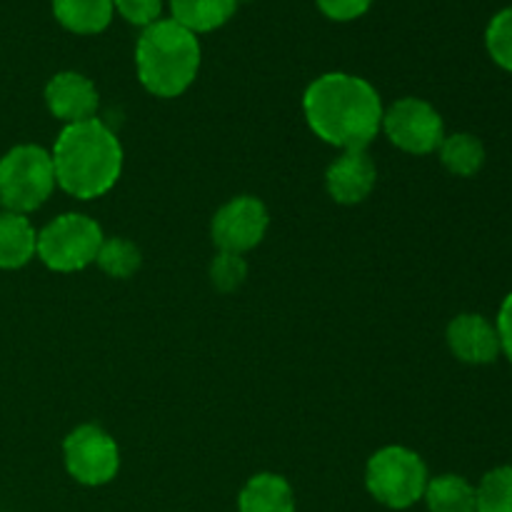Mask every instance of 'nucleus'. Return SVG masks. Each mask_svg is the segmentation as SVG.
Here are the masks:
<instances>
[{
  "mask_svg": "<svg viewBox=\"0 0 512 512\" xmlns=\"http://www.w3.org/2000/svg\"><path fill=\"white\" fill-rule=\"evenodd\" d=\"M305 120L325 143L343 150H365L383 128V100L365 78L325 73L303 95Z\"/></svg>",
  "mask_w": 512,
  "mask_h": 512,
  "instance_id": "1",
  "label": "nucleus"
},
{
  "mask_svg": "<svg viewBox=\"0 0 512 512\" xmlns=\"http://www.w3.org/2000/svg\"><path fill=\"white\" fill-rule=\"evenodd\" d=\"M50 155L55 183L80 200L108 193L123 170V145L98 118L65 125Z\"/></svg>",
  "mask_w": 512,
  "mask_h": 512,
  "instance_id": "2",
  "label": "nucleus"
},
{
  "mask_svg": "<svg viewBox=\"0 0 512 512\" xmlns=\"http://www.w3.org/2000/svg\"><path fill=\"white\" fill-rule=\"evenodd\" d=\"M135 68L148 93L178 98L193 85L200 70L198 35L173 18H160L143 28L135 45Z\"/></svg>",
  "mask_w": 512,
  "mask_h": 512,
  "instance_id": "3",
  "label": "nucleus"
},
{
  "mask_svg": "<svg viewBox=\"0 0 512 512\" xmlns=\"http://www.w3.org/2000/svg\"><path fill=\"white\" fill-rule=\"evenodd\" d=\"M53 188V155L40 145H15L0 158V203L10 213L38 210Z\"/></svg>",
  "mask_w": 512,
  "mask_h": 512,
  "instance_id": "4",
  "label": "nucleus"
},
{
  "mask_svg": "<svg viewBox=\"0 0 512 512\" xmlns=\"http://www.w3.org/2000/svg\"><path fill=\"white\" fill-rule=\"evenodd\" d=\"M428 480L423 458L400 445L378 450L368 460V470H365V485L370 495L393 510H405L423 500Z\"/></svg>",
  "mask_w": 512,
  "mask_h": 512,
  "instance_id": "5",
  "label": "nucleus"
},
{
  "mask_svg": "<svg viewBox=\"0 0 512 512\" xmlns=\"http://www.w3.org/2000/svg\"><path fill=\"white\" fill-rule=\"evenodd\" d=\"M103 240V230L93 218L65 213L40 230L35 255L55 273H75L95 263Z\"/></svg>",
  "mask_w": 512,
  "mask_h": 512,
  "instance_id": "6",
  "label": "nucleus"
},
{
  "mask_svg": "<svg viewBox=\"0 0 512 512\" xmlns=\"http://www.w3.org/2000/svg\"><path fill=\"white\" fill-rule=\"evenodd\" d=\"M383 130L390 143L413 155H428L440 148L445 123L438 110L420 98H400L383 113Z\"/></svg>",
  "mask_w": 512,
  "mask_h": 512,
  "instance_id": "7",
  "label": "nucleus"
},
{
  "mask_svg": "<svg viewBox=\"0 0 512 512\" xmlns=\"http://www.w3.org/2000/svg\"><path fill=\"white\" fill-rule=\"evenodd\" d=\"M65 468L78 483L105 485L118 475L120 450L115 440L98 425H80L63 443Z\"/></svg>",
  "mask_w": 512,
  "mask_h": 512,
  "instance_id": "8",
  "label": "nucleus"
},
{
  "mask_svg": "<svg viewBox=\"0 0 512 512\" xmlns=\"http://www.w3.org/2000/svg\"><path fill=\"white\" fill-rule=\"evenodd\" d=\"M268 210L253 195H240L225 203L213 218V243L223 253L243 255L260 245V240L268 233Z\"/></svg>",
  "mask_w": 512,
  "mask_h": 512,
  "instance_id": "9",
  "label": "nucleus"
},
{
  "mask_svg": "<svg viewBox=\"0 0 512 512\" xmlns=\"http://www.w3.org/2000/svg\"><path fill=\"white\" fill-rule=\"evenodd\" d=\"M448 345L460 363L490 365L500 358L498 328L478 313H463L448 325Z\"/></svg>",
  "mask_w": 512,
  "mask_h": 512,
  "instance_id": "10",
  "label": "nucleus"
},
{
  "mask_svg": "<svg viewBox=\"0 0 512 512\" xmlns=\"http://www.w3.org/2000/svg\"><path fill=\"white\" fill-rule=\"evenodd\" d=\"M45 103H48L50 113L63 123H83V120L95 118L98 90L83 73L63 70L45 85Z\"/></svg>",
  "mask_w": 512,
  "mask_h": 512,
  "instance_id": "11",
  "label": "nucleus"
},
{
  "mask_svg": "<svg viewBox=\"0 0 512 512\" xmlns=\"http://www.w3.org/2000/svg\"><path fill=\"white\" fill-rule=\"evenodd\" d=\"M378 170L365 150H345L325 173V185L335 203L355 205L363 203L375 188Z\"/></svg>",
  "mask_w": 512,
  "mask_h": 512,
  "instance_id": "12",
  "label": "nucleus"
},
{
  "mask_svg": "<svg viewBox=\"0 0 512 512\" xmlns=\"http://www.w3.org/2000/svg\"><path fill=\"white\" fill-rule=\"evenodd\" d=\"M38 250V233L25 215L0 213V268L15 270L33 260Z\"/></svg>",
  "mask_w": 512,
  "mask_h": 512,
  "instance_id": "13",
  "label": "nucleus"
},
{
  "mask_svg": "<svg viewBox=\"0 0 512 512\" xmlns=\"http://www.w3.org/2000/svg\"><path fill=\"white\" fill-rule=\"evenodd\" d=\"M240 512H295L293 488L275 473H260L245 483L238 498Z\"/></svg>",
  "mask_w": 512,
  "mask_h": 512,
  "instance_id": "14",
  "label": "nucleus"
},
{
  "mask_svg": "<svg viewBox=\"0 0 512 512\" xmlns=\"http://www.w3.org/2000/svg\"><path fill=\"white\" fill-rule=\"evenodd\" d=\"M235 10L238 0H170V18L193 35L223 28Z\"/></svg>",
  "mask_w": 512,
  "mask_h": 512,
  "instance_id": "15",
  "label": "nucleus"
},
{
  "mask_svg": "<svg viewBox=\"0 0 512 512\" xmlns=\"http://www.w3.org/2000/svg\"><path fill=\"white\" fill-rule=\"evenodd\" d=\"M53 15L75 35H98L113 20V0H53Z\"/></svg>",
  "mask_w": 512,
  "mask_h": 512,
  "instance_id": "16",
  "label": "nucleus"
},
{
  "mask_svg": "<svg viewBox=\"0 0 512 512\" xmlns=\"http://www.w3.org/2000/svg\"><path fill=\"white\" fill-rule=\"evenodd\" d=\"M440 163L460 178H473L485 165V145L470 133L445 135L438 148Z\"/></svg>",
  "mask_w": 512,
  "mask_h": 512,
  "instance_id": "17",
  "label": "nucleus"
},
{
  "mask_svg": "<svg viewBox=\"0 0 512 512\" xmlns=\"http://www.w3.org/2000/svg\"><path fill=\"white\" fill-rule=\"evenodd\" d=\"M423 498L430 512H475V485L460 475H438L428 480Z\"/></svg>",
  "mask_w": 512,
  "mask_h": 512,
  "instance_id": "18",
  "label": "nucleus"
},
{
  "mask_svg": "<svg viewBox=\"0 0 512 512\" xmlns=\"http://www.w3.org/2000/svg\"><path fill=\"white\" fill-rule=\"evenodd\" d=\"M475 512H512V465H500L475 488Z\"/></svg>",
  "mask_w": 512,
  "mask_h": 512,
  "instance_id": "19",
  "label": "nucleus"
},
{
  "mask_svg": "<svg viewBox=\"0 0 512 512\" xmlns=\"http://www.w3.org/2000/svg\"><path fill=\"white\" fill-rule=\"evenodd\" d=\"M140 260L143 258H140L138 245L130 243V240L125 238H110V240H103L95 263H98L100 270L108 273L110 278L125 280L140 268Z\"/></svg>",
  "mask_w": 512,
  "mask_h": 512,
  "instance_id": "20",
  "label": "nucleus"
},
{
  "mask_svg": "<svg viewBox=\"0 0 512 512\" xmlns=\"http://www.w3.org/2000/svg\"><path fill=\"white\" fill-rule=\"evenodd\" d=\"M485 48L495 65L512 73V5L490 18L488 28H485Z\"/></svg>",
  "mask_w": 512,
  "mask_h": 512,
  "instance_id": "21",
  "label": "nucleus"
},
{
  "mask_svg": "<svg viewBox=\"0 0 512 512\" xmlns=\"http://www.w3.org/2000/svg\"><path fill=\"white\" fill-rule=\"evenodd\" d=\"M245 278H248V265H245L243 255L220 250V255L210 265V280H213L215 288L230 293V290H238L245 283Z\"/></svg>",
  "mask_w": 512,
  "mask_h": 512,
  "instance_id": "22",
  "label": "nucleus"
},
{
  "mask_svg": "<svg viewBox=\"0 0 512 512\" xmlns=\"http://www.w3.org/2000/svg\"><path fill=\"white\" fill-rule=\"evenodd\" d=\"M115 13L128 20L130 25L148 28L155 20H160L163 13V0H113Z\"/></svg>",
  "mask_w": 512,
  "mask_h": 512,
  "instance_id": "23",
  "label": "nucleus"
},
{
  "mask_svg": "<svg viewBox=\"0 0 512 512\" xmlns=\"http://www.w3.org/2000/svg\"><path fill=\"white\" fill-rule=\"evenodd\" d=\"M373 5V0H318V8L325 18L338 20V23H348V20L365 15Z\"/></svg>",
  "mask_w": 512,
  "mask_h": 512,
  "instance_id": "24",
  "label": "nucleus"
},
{
  "mask_svg": "<svg viewBox=\"0 0 512 512\" xmlns=\"http://www.w3.org/2000/svg\"><path fill=\"white\" fill-rule=\"evenodd\" d=\"M495 328H498L500 335V350H503L505 358L512 363V293L503 300V305H500Z\"/></svg>",
  "mask_w": 512,
  "mask_h": 512,
  "instance_id": "25",
  "label": "nucleus"
},
{
  "mask_svg": "<svg viewBox=\"0 0 512 512\" xmlns=\"http://www.w3.org/2000/svg\"><path fill=\"white\" fill-rule=\"evenodd\" d=\"M238 3H240V0H238Z\"/></svg>",
  "mask_w": 512,
  "mask_h": 512,
  "instance_id": "26",
  "label": "nucleus"
}]
</instances>
